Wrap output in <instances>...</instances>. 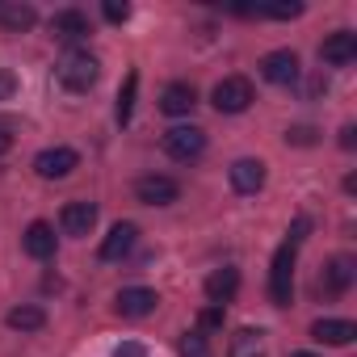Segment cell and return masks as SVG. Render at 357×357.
<instances>
[{
    "label": "cell",
    "instance_id": "1",
    "mask_svg": "<svg viewBox=\"0 0 357 357\" xmlns=\"http://www.w3.org/2000/svg\"><path fill=\"white\" fill-rule=\"evenodd\" d=\"M311 231V219H294V227L286 231L282 248L273 252V269H269V298L278 307H290V294H294V261H298V248Z\"/></svg>",
    "mask_w": 357,
    "mask_h": 357
},
{
    "label": "cell",
    "instance_id": "6",
    "mask_svg": "<svg viewBox=\"0 0 357 357\" xmlns=\"http://www.w3.org/2000/svg\"><path fill=\"white\" fill-rule=\"evenodd\" d=\"M135 198L147 202V206H172L176 198H181V185H176L172 176L151 172V176H139V181H135Z\"/></svg>",
    "mask_w": 357,
    "mask_h": 357
},
{
    "label": "cell",
    "instance_id": "11",
    "mask_svg": "<svg viewBox=\"0 0 357 357\" xmlns=\"http://www.w3.org/2000/svg\"><path fill=\"white\" fill-rule=\"evenodd\" d=\"M51 34H55L59 43H80V38L93 34V26H89V17H84L80 9H59V13L51 17Z\"/></svg>",
    "mask_w": 357,
    "mask_h": 357
},
{
    "label": "cell",
    "instance_id": "23",
    "mask_svg": "<svg viewBox=\"0 0 357 357\" xmlns=\"http://www.w3.org/2000/svg\"><path fill=\"white\" fill-rule=\"evenodd\" d=\"M181 357H211V344L202 332H185L181 336Z\"/></svg>",
    "mask_w": 357,
    "mask_h": 357
},
{
    "label": "cell",
    "instance_id": "15",
    "mask_svg": "<svg viewBox=\"0 0 357 357\" xmlns=\"http://www.w3.org/2000/svg\"><path fill=\"white\" fill-rule=\"evenodd\" d=\"M236 290H240V269H231V265H223V269H215V273L206 278V298H211L215 307L231 303Z\"/></svg>",
    "mask_w": 357,
    "mask_h": 357
},
{
    "label": "cell",
    "instance_id": "19",
    "mask_svg": "<svg viewBox=\"0 0 357 357\" xmlns=\"http://www.w3.org/2000/svg\"><path fill=\"white\" fill-rule=\"evenodd\" d=\"M261 336H265L261 328H240V332L231 336L227 357H265V340H261Z\"/></svg>",
    "mask_w": 357,
    "mask_h": 357
},
{
    "label": "cell",
    "instance_id": "31",
    "mask_svg": "<svg viewBox=\"0 0 357 357\" xmlns=\"http://www.w3.org/2000/svg\"><path fill=\"white\" fill-rule=\"evenodd\" d=\"M290 357H315V353H290Z\"/></svg>",
    "mask_w": 357,
    "mask_h": 357
},
{
    "label": "cell",
    "instance_id": "12",
    "mask_svg": "<svg viewBox=\"0 0 357 357\" xmlns=\"http://www.w3.org/2000/svg\"><path fill=\"white\" fill-rule=\"evenodd\" d=\"M227 176H231V190L236 194H257L261 185H265V164L261 160H236L231 168H227Z\"/></svg>",
    "mask_w": 357,
    "mask_h": 357
},
{
    "label": "cell",
    "instance_id": "18",
    "mask_svg": "<svg viewBox=\"0 0 357 357\" xmlns=\"http://www.w3.org/2000/svg\"><path fill=\"white\" fill-rule=\"evenodd\" d=\"M135 240H139V227H135V223H114L109 236H105V244H101V261L126 257V252L135 248Z\"/></svg>",
    "mask_w": 357,
    "mask_h": 357
},
{
    "label": "cell",
    "instance_id": "9",
    "mask_svg": "<svg viewBox=\"0 0 357 357\" xmlns=\"http://www.w3.org/2000/svg\"><path fill=\"white\" fill-rule=\"evenodd\" d=\"M319 59L332 63V68L353 63V59H357V34H353V30H336V34H328V38L319 43Z\"/></svg>",
    "mask_w": 357,
    "mask_h": 357
},
{
    "label": "cell",
    "instance_id": "21",
    "mask_svg": "<svg viewBox=\"0 0 357 357\" xmlns=\"http://www.w3.org/2000/svg\"><path fill=\"white\" fill-rule=\"evenodd\" d=\"M5 324L17 328V332H38V328L47 324V311H43V307H13V311L5 315Z\"/></svg>",
    "mask_w": 357,
    "mask_h": 357
},
{
    "label": "cell",
    "instance_id": "14",
    "mask_svg": "<svg viewBox=\"0 0 357 357\" xmlns=\"http://www.w3.org/2000/svg\"><path fill=\"white\" fill-rule=\"evenodd\" d=\"M22 248H26L34 261H51V257H55V227H51V223H43V219H38V223H30V227H26V236H22Z\"/></svg>",
    "mask_w": 357,
    "mask_h": 357
},
{
    "label": "cell",
    "instance_id": "2",
    "mask_svg": "<svg viewBox=\"0 0 357 357\" xmlns=\"http://www.w3.org/2000/svg\"><path fill=\"white\" fill-rule=\"evenodd\" d=\"M55 76H59V84H63L68 93H89V89L97 84V76H101V63H97V55H89V51H68V55L55 63Z\"/></svg>",
    "mask_w": 357,
    "mask_h": 357
},
{
    "label": "cell",
    "instance_id": "13",
    "mask_svg": "<svg viewBox=\"0 0 357 357\" xmlns=\"http://www.w3.org/2000/svg\"><path fill=\"white\" fill-rule=\"evenodd\" d=\"M93 223H97V206H93V202H68L63 215H59L63 236H89Z\"/></svg>",
    "mask_w": 357,
    "mask_h": 357
},
{
    "label": "cell",
    "instance_id": "26",
    "mask_svg": "<svg viewBox=\"0 0 357 357\" xmlns=\"http://www.w3.org/2000/svg\"><path fill=\"white\" fill-rule=\"evenodd\" d=\"M13 93H17V76L9 68H0V101H9Z\"/></svg>",
    "mask_w": 357,
    "mask_h": 357
},
{
    "label": "cell",
    "instance_id": "28",
    "mask_svg": "<svg viewBox=\"0 0 357 357\" xmlns=\"http://www.w3.org/2000/svg\"><path fill=\"white\" fill-rule=\"evenodd\" d=\"M223 324V307H211V311H202V328H219Z\"/></svg>",
    "mask_w": 357,
    "mask_h": 357
},
{
    "label": "cell",
    "instance_id": "10",
    "mask_svg": "<svg viewBox=\"0 0 357 357\" xmlns=\"http://www.w3.org/2000/svg\"><path fill=\"white\" fill-rule=\"evenodd\" d=\"M261 76L269 84H294L298 80V55L294 51H269L261 59Z\"/></svg>",
    "mask_w": 357,
    "mask_h": 357
},
{
    "label": "cell",
    "instance_id": "17",
    "mask_svg": "<svg viewBox=\"0 0 357 357\" xmlns=\"http://www.w3.org/2000/svg\"><path fill=\"white\" fill-rule=\"evenodd\" d=\"M194 105H198V93H194V84H185V80H176V84H168V89L160 93V109L172 114V118L190 114Z\"/></svg>",
    "mask_w": 357,
    "mask_h": 357
},
{
    "label": "cell",
    "instance_id": "22",
    "mask_svg": "<svg viewBox=\"0 0 357 357\" xmlns=\"http://www.w3.org/2000/svg\"><path fill=\"white\" fill-rule=\"evenodd\" d=\"M135 93H139V72H130V76H126V84H122V93H118V109H114V114H118V122H122V126H126V122H130V114H135Z\"/></svg>",
    "mask_w": 357,
    "mask_h": 357
},
{
    "label": "cell",
    "instance_id": "30",
    "mask_svg": "<svg viewBox=\"0 0 357 357\" xmlns=\"http://www.w3.org/2000/svg\"><path fill=\"white\" fill-rule=\"evenodd\" d=\"M353 135H357V130H353V126H344V130H340V147H353V143H357Z\"/></svg>",
    "mask_w": 357,
    "mask_h": 357
},
{
    "label": "cell",
    "instance_id": "7",
    "mask_svg": "<svg viewBox=\"0 0 357 357\" xmlns=\"http://www.w3.org/2000/svg\"><path fill=\"white\" fill-rule=\"evenodd\" d=\"M353 282H357V261H353V257H332V261L324 265V273H319V294L336 298V294H344Z\"/></svg>",
    "mask_w": 357,
    "mask_h": 357
},
{
    "label": "cell",
    "instance_id": "25",
    "mask_svg": "<svg viewBox=\"0 0 357 357\" xmlns=\"http://www.w3.org/2000/svg\"><path fill=\"white\" fill-rule=\"evenodd\" d=\"M109 22H126L130 17V5H126V0H122V5H118V0H105V9H101Z\"/></svg>",
    "mask_w": 357,
    "mask_h": 357
},
{
    "label": "cell",
    "instance_id": "16",
    "mask_svg": "<svg viewBox=\"0 0 357 357\" xmlns=\"http://www.w3.org/2000/svg\"><path fill=\"white\" fill-rule=\"evenodd\" d=\"M311 340H319V344H353L357 340V324H349V319H315L311 324Z\"/></svg>",
    "mask_w": 357,
    "mask_h": 357
},
{
    "label": "cell",
    "instance_id": "3",
    "mask_svg": "<svg viewBox=\"0 0 357 357\" xmlns=\"http://www.w3.org/2000/svg\"><path fill=\"white\" fill-rule=\"evenodd\" d=\"M211 101H215L219 114H244V109L257 101V93H252V80H248V76H223V80L215 84Z\"/></svg>",
    "mask_w": 357,
    "mask_h": 357
},
{
    "label": "cell",
    "instance_id": "27",
    "mask_svg": "<svg viewBox=\"0 0 357 357\" xmlns=\"http://www.w3.org/2000/svg\"><path fill=\"white\" fill-rule=\"evenodd\" d=\"M114 357H147V349H143L139 340H122V344L114 349Z\"/></svg>",
    "mask_w": 357,
    "mask_h": 357
},
{
    "label": "cell",
    "instance_id": "8",
    "mask_svg": "<svg viewBox=\"0 0 357 357\" xmlns=\"http://www.w3.org/2000/svg\"><path fill=\"white\" fill-rule=\"evenodd\" d=\"M155 290H147V286H126V290H118V298H114V307H118V315L122 319H143V315H151L155 311Z\"/></svg>",
    "mask_w": 357,
    "mask_h": 357
},
{
    "label": "cell",
    "instance_id": "5",
    "mask_svg": "<svg viewBox=\"0 0 357 357\" xmlns=\"http://www.w3.org/2000/svg\"><path fill=\"white\" fill-rule=\"evenodd\" d=\"M164 151L172 160H198L206 151V130L202 126H172L164 135Z\"/></svg>",
    "mask_w": 357,
    "mask_h": 357
},
{
    "label": "cell",
    "instance_id": "24",
    "mask_svg": "<svg viewBox=\"0 0 357 357\" xmlns=\"http://www.w3.org/2000/svg\"><path fill=\"white\" fill-rule=\"evenodd\" d=\"M286 143H298V147H311V143H315V130H311V126H290V130H286Z\"/></svg>",
    "mask_w": 357,
    "mask_h": 357
},
{
    "label": "cell",
    "instance_id": "4",
    "mask_svg": "<svg viewBox=\"0 0 357 357\" xmlns=\"http://www.w3.org/2000/svg\"><path fill=\"white\" fill-rule=\"evenodd\" d=\"M80 168V155L72 147H47L34 155V172L43 176V181H63V176H72Z\"/></svg>",
    "mask_w": 357,
    "mask_h": 357
},
{
    "label": "cell",
    "instance_id": "29",
    "mask_svg": "<svg viewBox=\"0 0 357 357\" xmlns=\"http://www.w3.org/2000/svg\"><path fill=\"white\" fill-rule=\"evenodd\" d=\"M9 147H13V135H9V126H5V122H0V155H5Z\"/></svg>",
    "mask_w": 357,
    "mask_h": 357
},
{
    "label": "cell",
    "instance_id": "20",
    "mask_svg": "<svg viewBox=\"0 0 357 357\" xmlns=\"http://www.w3.org/2000/svg\"><path fill=\"white\" fill-rule=\"evenodd\" d=\"M38 22V13H34V5H0V26L5 30H13V34H22V30H30Z\"/></svg>",
    "mask_w": 357,
    "mask_h": 357
}]
</instances>
